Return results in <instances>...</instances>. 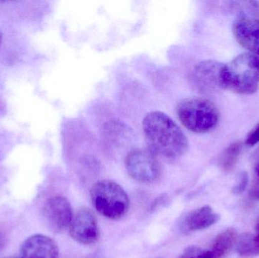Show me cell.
<instances>
[{"label": "cell", "mask_w": 259, "mask_h": 258, "mask_svg": "<svg viewBox=\"0 0 259 258\" xmlns=\"http://www.w3.org/2000/svg\"><path fill=\"white\" fill-rule=\"evenodd\" d=\"M149 149L167 159L181 157L187 152L188 140L178 124L165 114L152 112L143 121Z\"/></svg>", "instance_id": "1"}, {"label": "cell", "mask_w": 259, "mask_h": 258, "mask_svg": "<svg viewBox=\"0 0 259 258\" xmlns=\"http://www.w3.org/2000/svg\"><path fill=\"white\" fill-rule=\"evenodd\" d=\"M222 88L242 95H251L259 86V57L243 53L234 58L221 71Z\"/></svg>", "instance_id": "2"}, {"label": "cell", "mask_w": 259, "mask_h": 258, "mask_svg": "<svg viewBox=\"0 0 259 258\" xmlns=\"http://www.w3.org/2000/svg\"><path fill=\"white\" fill-rule=\"evenodd\" d=\"M177 113L183 125L194 133H208L214 130L219 124V111L206 98L183 99L178 104Z\"/></svg>", "instance_id": "3"}, {"label": "cell", "mask_w": 259, "mask_h": 258, "mask_svg": "<svg viewBox=\"0 0 259 258\" xmlns=\"http://www.w3.org/2000/svg\"><path fill=\"white\" fill-rule=\"evenodd\" d=\"M91 196L97 212L109 219H121L128 212L130 201L127 193L112 180L96 183L91 188Z\"/></svg>", "instance_id": "4"}, {"label": "cell", "mask_w": 259, "mask_h": 258, "mask_svg": "<svg viewBox=\"0 0 259 258\" xmlns=\"http://www.w3.org/2000/svg\"><path fill=\"white\" fill-rule=\"evenodd\" d=\"M125 167L129 175L141 183H152L160 175L156 156L149 149L134 148L126 156Z\"/></svg>", "instance_id": "5"}, {"label": "cell", "mask_w": 259, "mask_h": 258, "mask_svg": "<svg viewBox=\"0 0 259 258\" xmlns=\"http://www.w3.org/2000/svg\"><path fill=\"white\" fill-rule=\"evenodd\" d=\"M44 216L49 227L55 233H60L69 228L74 218L69 201L60 195L47 200L44 208Z\"/></svg>", "instance_id": "6"}, {"label": "cell", "mask_w": 259, "mask_h": 258, "mask_svg": "<svg viewBox=\"0 0 259 258\" xmlns=\"http://www.w3.org/2000/svg\"><path fill=\"white\" fill-rule=\"evenodd\" d=\"M70 236L76 242L83 245H92L100 237L98 223L92 212L82 209L73 218L69 227Z\"/></svg>", "instance_id": "7"}, {"label": "cell", "mask_w": 259, "mask_h": 258, "mask_svg": "<svg viewBox=\"0 0 259 258\" xmlns=\"http://www.w3.org/2000/svg\"><path fill=\"white\" fill-rule=\"evenodd\" d=\"M222 65L215 61H204L195 67L192 74L194 86L203 93H212L222 88L221 71Z\"/></svg>", "instance_id": "8"}, {"label": "cell", "mask_w": 259, "mask_h": 258, "mask_svg": "<svg viewBox=\"0 0 259 258\" xmlns=\"http://www.w3.org/2000/svg\"><path fill=\"white\" fill-rule=\"evenodd\" d=\"M59 250L52 238L33 235L24 240L20 248L19 258H59Z\"/></svg>", "instance_id": "9"}, {"label": "cell", "mask_w": 259, "mask_h": 258, "mask_svg": "<svg viewBox=\"0 0 259 258\" xmlns=\"http://www.w3.org/2000/svg\"><path fill=\"white\" fill-rule=\"evenodd\" d=\"M233 31L242 46L259 57V20L248 17L237 18Z\"/></svg>", "instance_id": "10"}, {"label": "cell", "mask_w": 259, "mask_h": 258, "mask_svg": "<svg viewBox=\"0 0 259 258\" xmlns=\"http://www.w3.org/2000/svg\"><path fill=\"white\" fill-rule=\"evenodd\" d=\"M220 215L213 212L209 206H203L195 209L184 215L179 223V229L183 233L205 230L217 224Z\"/></svg>", "instance_id": "11"}, {"label": "cell", "mask_w": 259, "mask_h": 258, "mask_svg": "<svg viewBox=\"0 0 259 258\" xmlns=\"http://www.w3.org/2000/svg\"><path fill=\"white\" fill-rule=\"evenodd\" d=\"M237 241V231L230 228L220 233L214 239L211 245V252L212 258H223L231 251Z\"/></svg>", "instance_id": "12"}, {"label": "cell", "mask_w": 259, "mask_h": 258, "mask_svg": "<svg viewBox=\"0 0 259 258\" xmlns=\"http://www.w3.org/2000/svg\"><path fill=\"white\" fill-rule=\"evenodd\" d=\"M241 150V144L240 142H234L230 145L224 151L220 159V165L225 171H230L234 168Z\"/></svg>", "instance_id": "13"}, {"label": "cell", "mask_w": 259, "mask_h": 258, "mask_svg": "<svg viewBox=\"0 0 259 258\" xmlns=\"http://www.w3.org/2000/svg\"><path fill=\"white\" fill-rule=\"evenodd\" d=\"M237 251L240 255L244 257L257 255L254 235L251 233L242 235L237 242Z\"/></svg>", "instance_id": "14"}, {"label": "cell", "mask_w": 259, "mask_h": 258, "mask_svg": "<svg viewBox=\"0 0 259 258\" xmlns=\"http://www.w3.org/2000/svg\"><path fill=\"white\" fill-rule=\"evenodd\" d=\"M178 258H212V255L208 250L191 246L187 248Z\"/></svg>", "instance_id": "15"}, {"label": "cell", "mask_w": 259, "mask_h": 258, "mask_svg": "<svg viewBox=\"0 0 259 258\" xmlns=\"http://www.w3.org/2000/svg\"><path fill=\"white\" fill-rule=\"evenodd\" d=\"M249 177L246 172H241L237 177V181L235 186L232 189V192L234 195H240L244 192L245 189L247 187Z\"/></svg>", "instance_id": "16"}, {"label": "cell", "mask_w": 259, "mask_h": 258, "mask_svg": "<svg viewBox=\"0 0 259 258\" xmlns=\"http://www.w3.org/2000/svg\"><path fill=\"white\" fill-rule=\"evenodd\" d=\"M259 142V124L255 126L252 131L249 132L246 139V143L249 145H254Z\"/></svg>", "instance_id": "17"}, {"label": "cell", "mask_w": 259, "mask_h": 258, "mask_svg": "<svg viewBox=\"0 0 259 258\" xmlns=\"http://www.w3.org/2000/svg\"><path fill=\"white\" fill-rule=\"evenodd\" d=\"M252 165L255 175L259 178V147L255 150L252 156Z\"/></svg>", "instance_id": "18"}, {"label": "cell", "mask_w": 259, "mask_h": 258, "mask_svg": "<svg viewBox=\"0 0 259 258\" xmlns=\"http://www.w3.org/2000/svg\"><path fill=\"white\" fill-rule=\"evenodd\" d=\"M255 240V249H256L257 255L259 254V218L257 221L256 227H255V235H254Z\"/></svg>", "instance_id": "19"}, {"label": "cell", "mask_w": 259, "mask_h": 258, "mask_svg": "<svg viewBox=\"0 0 259 258\" xmlns=\"http://www.w3.org/2000/svg\"><path fill=\"white\" fill-rule=\"evenodd\" d=\"M6 245V236L0 231V251L4 248Z\"/></svg>", "instance_id": "20"}, {"label": "cell", "mask_w": 259, "mask_h": 258, "mask_svg": "<svg viewBox=\"0 0 259 258\" xmlns=\"http://www.w3.org/2000/svg\"><path fill=\"white\" fill-rule=\"evenodd\" d=\"M2 41H3V33L0 31V45H1Z\"/></svg>", "instance_id": "21"}, {"label": "cell", "mask_w": 259, "mask_h": 258, "mask_svg": "<svg viewBox=\"0 0 259 258\" xmlns=\"http://www.w3.org/2000/svg\"><path fill=\"white\" fill-rule=\"evenodd\" d=\"M5 258H19L18 257H5Z\"/></svg>", "instance_id": "22"}]
</instances>
